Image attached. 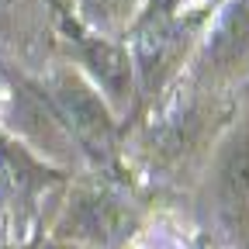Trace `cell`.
<instances>
[{"mask_svg":"<svg viewBox=\"0 0 249 249\" xmlns=\"http://www.w3.org/2000/svg\"><path fill=\"white\" fill-rule=\"evenodd\" d=\"M183 4V0H145V24H160V21H170L173 11Z\"/></svg>","mask_w":249,"mask_h":249,"instance_id":"5b68a950","label":"cell"},{"mask_svg":"<svg viewBox=\"0 0 249 249\" xmlns=\"http://www.w3.org/2000/svg\"><path fill=\"white\" fill-rule=\"evenodd\" d=\"M28 249H42V246H28Z\"/></svg>","mask_w":249,"mask_h":249,"instance_id":"8992f818","label":"cell"},{"mask_svg":"<svg viewBox=\"0 0 249 249\" xmlns=\"http://www.w3.org/2000/svg\"><path fill=\"white\" fill-rule=\"evenodd\" d=\"M214 201L235 229L249 222V128L239 132L214 166Z\"/></svg>","mask_w":249,"mask_h":249,"instance_id":"3957f363","label":"cell"},{"mask_svg":"<svg viewBox=\"0 0 249 249\" xmlns=\"http://www.w3.org/2000/svg\"><path fill=\"white\" fill-rule=\"evenodd\" d=\"M52 101L62 114V121L73 128V135L93 149L101 152L111 145L114 139V121H111V111L104 104V97L90 83H83L80 76H59L52 83Z\"/></svg>","mask_w":249,"mask_h":249,"instance_id":"7a4b0ae2","label":"cell"},{"mask_svg":"<svg viewBox=\"0 0 249 249\" xmlns=\"http://www.w3.org/2000/svg\"><path fill=\"white\" fill-rule=\"evenodd\" d=\"M211 4H218V0H211Z\"/></svg>","mask_w":249,"mask_h":249,"instance_id":"52a82bcc","label":"cell"},{"mask_svg":"<svg viewBox=\"0 0 249 249\" xmlns=\"http://www.w3.org/2000/svg\"><path fill=\"white\" fill-rule=\"evenodd\" d=\"M83 66L90 70V76L97 80V90H104V97L111 104H124V97L132 90L128 52L104 38H90V42H83Z\"/></svg>","mask_w":249,"mask_h":249,"instance_id":"277c9868","label":"cell"},{"mask_svg":"<svg viewBox=\"0 0 249 249\" xmlns=\"http://www.w3.org/2000/svg\"><path fill=\"white\" fill-rule=\"evenodd\" d=\"M135 225V211L111 194H80L70 208V235L93 249H121Z\"/></svg>","mask_w":249,"mask_h":249,"instance_id":"6da1fadb","label":"cell"}]
</instances>
